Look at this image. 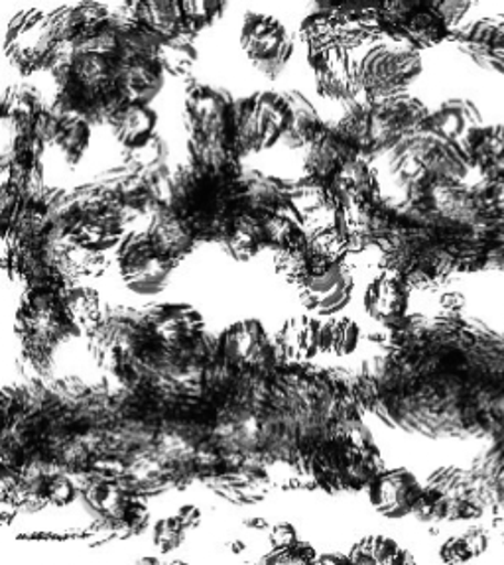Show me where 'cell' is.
<instances>
[{"mask_svg": "<svg viewBox=\"0 0 504 565\" xmlns=\"http://www.w3.org/2000/svg\"><path fill=\"white\" fill-rule=\"evenodd\" d=\"M235 99L223 89L193 83L185 99V127L190 132L192 164L212 172L237 170L233 152Z\"/></svg>", "mask_w": 504, "mask_h": 565, "instance_id": "1", "label": "cell"}, {"mask_svg": "<svg viewBox=\"0 0 504 565\" xmlns=\"http://www.w3.org/2000/svg\"><path fill=\"white\" fill-rule=\"evenodd\" d=\"M422 74V57L406 42H383L371 47L357 65L358 92L368 103H380L406 93Z\"/></svg>", "mask_w": 504, "mask_h": 565, "instance_id": "2", "label": "cell"}, {"mask_svg": "<svg viewBox=\"0 0 504 565\" xmlns=\"http://www.w3.org/2000/svg\"><path fill=\"white\" fill-rule=\"evenodd\" d=\"M430 115L422 100L410 93H400L375 105L371 103L368 154L390 152L400 140L423 130Z\"/></svg>", "mask_w": 504, "mask_h": 565, "instance_id": "3", "label": "cell"}, {"mask_svg": "<svg viewBox=\"0 0 504 565\" xmlns=\"http://www.w3.org/2000/svg\"><path fill=\"white\" fill-rule=\"evenodd\" d=\"M117 258L125 282L140 296L162 292L174 273V260L158 253L148 233H129L120 243Z\"/></svg>", "mask_w": 504, "mask_h": 565, "instance_id": "4", "label": "cell"}, {"mask_svg": "<svg viewBox=\"0 0 504 565\" xmlns=\"http://www.w3.org/2000/svg\"><path fill=\"white\" fill-rule=\"evenodd\" d=\"M240 44L260 74L275 79L292 57L293 40L278 20L265 14H248Z\"/></svg>", "mask_w": 504, "mask_h": 565, "instance_id": "5", "label": "cell"}, {"mask_svg": "<svg viewBox=\"0 0 504 565\" xmlns=\"http://www.w3.org/2000/svg\"><path fill=\"white\" fill-rule=\"evenodd\" d=\"M164 74L157 57L115 60L112 89L125 105H150L164 85Z\"/></svg>", "mask_w": 504, "mask_h": 565, "instance_id": "6", "label": "cell"}, {"mask_svg": "<svg viewBox=\"0 0 504 565\" xmlns=\"http://www.w3.org/2000/svg\"><path fill=\"white\" fill-rule=\"evenodd\" d=\"M353 274L347 263L331 266L325 273L313 274L298 286L300 298L308 310L318 316H331L343 310L353 294Z\"/></svg>", "mask_w": 504, "mask_h": 565, "instance_id": "7", "label": "cell"}, {"mask_svg": "<svg viewBox=\"0 0 504 565\" xmlns=\"http://www.w3.org/2000/svg\"><path fill=\"white\" fill-rule=\"evenodd\" d=\"M371 502L376 511L388 519H403L414 514L418 501L422 499L423 487L418 479L406 469L385 471L368 489Z\"/></svg>", "mask_w": 504, "mask_h": 565, "instance_id": "8", "label": "cell"}, {"mask_svg": "<svg viewBox=\"0 0 504 565\" xmlns=\"http://www.w3.org/2000/svg\"><path fill=\"white\" fill-rule=\"evenodd\" d=\"M312 65L318 77V89L331 100L357 99V65L351 62L348 50H325L312 54Z\"/></svg>", "mask_w": 504, "mask_h": 565, "instance_id": "9", "label": "cell"}, {"mask_svg": "<svg viewBox=\"0 0 504 565\" xmlns=\"http://www.w3.org/2000/svg\"><path fill=\"white\" fill-rule=\"evenodd\" d=\"M147 233L158 253L174 260L175 265L190 255L200 241L192 225L172 207H158L150 217Z\"/></svg>", "mask_w": 504, "mask_h": 565, "instance_id": "10", "label": "cell"}, {"mask_svg": "<svg viewBox=\"0 0 504 565\" xmlns=\"http://www.w3.org/2000/svg\"><path fill=\"white\" fill-rule=\"evenodd\" d=\"M240 205L243 211L257 215H272L290 207V185L258 170L239 173Z\"/></svg>", "mask_w": 504, "mask_h": 565, "instance_id": "11", "label": "cell"}, {"mask_svg": "<svg viewBox=\"0 0 504 565\" xmlns=\"http://www.w3.org/2000/svg\"><path fill=\"white\" fill-rule=\"evenodd\" d=\"M357 148L351 147L335 128L325 127L305 152V172L310 178L330 183L348 160L358 158ZM363 158V156H361Z\"/></svg>", "mask_w": 504, "mask_h": 565, "instance_id": "12", "label": "cell"}, {"mask_svg": "<svg viewBox=\"0 0 504 565\" xmlns=\"http://www.w3.org/2000/svg\"><path fill=\"white\" fill-rule=\"evenodd\" d=\"M408 286L400 276L386 273L371 284L365 294V310L385 328H395L406 318Z\"/></svg>", "mask_w": 504, "mask_h": 565, "instance_id": "13", "label": "cell"}, {"mask_svg": "<svg viewBox=\"0 0 504 565\" xmlns=\"http://www.w3.org/2000/svg\"><path fill=\"white\" fill-rule=\"evenodd\" d=\"M320 321L313 318H292L280 329L276 338V353L278 361L288 365H300L310 361L320 353V338H318Z\"/></svg>", "mask_w": 504, "mask_h": 565, "instance_id": "14", "label": "cell"}, {"mask_svg": "<svg viewBox=\"0 0 504 565\" xmlns=\"http://www.w3.org/2000/svg\"><path fill=\"white\" fill-rule=\"evenodd\" d=\"M286 99V130L282 145L286 148L310 147L315 138L320 137L325 125L321 122L318 110L312 103L300 92L285 93Z\"/></svg>", "mask_w": 504, "mask_h": 565, "instance_id": "15", "label": "cell"}, {"mask_svg": "<svg viewBox=\"0 0 504 565\" xmlns=\"http://www.w3.org/2000/svg\"><path fill=\"white\" fill-rule=\"evenodd\" d=\"M481 125H483L481 110L471 100L450 99L446 100L440 109L431 113L426 128L446 140L461 142L471 130H475Z\"/></svg>", "mask_w": 504, "mask_h": 565, "instance_id": "16", "label": "cell"}, {"mask_svg": "<svg viewBox=\"0 0 504 565\" xmlns=\"http://www.w3.org/2000/svg\"><path fill=\"white\" fill-rule=\"evenodd\" d=\"M157 122L158 115L148 105H122L109 120L112 135L127 152L154 138Z\"/></svg>", "mask_w": 504, "mask_h": 565, "instance_id": "17", "label": "cell"}, {"mask_svg": "<svg viewBox=\"0 0 504 565\" xmlns=\"http://www.w3.org/2000/svg\"><path fill=\"white\" fill-rule=\"evenodd\" d=\"M137 20L162 42H170L187 30L182 2H137Z\"/></svg>", "mask_w": 504, "mask_h": 565, "instance_id": "18", "label": "cell"}, {"mask_svg": "<svg viewBox=\"0 0 504 565\" xmlns=\"http://www.w3.org/2000/svg\"><path fill=\"white\" fill-rule=\"evenodd\" d=\"M450 30L436 9V2H418L412 17L404 24L398 42H406L416 50L430 47L440 44L450 34Z\"/></svg>", "mask_w": 504, "mask_h": 565, "instance_id": "19", "label": "cell"}, {"mask_svg": "<svg viewBox=\"0 0 504 565\" xmlns=\"http://www.w3.org/2000/svg\"><path fill=\"white\" fill-rule=\"evenodd\" d=\"M62 300H64L65 316L77 331H87L92 335L93 331L101 326L105 313L101 310L99 296L92 288L74 286V284L65 286Z\"/></svg>", "mask_w": 504, "mask_h": 565, "instance_id": "20", "label": "cell"}, {"mask_svg": "<svg viewBox=\"0 0 504 565\" xmlns=\"http://www.w3.org/2000/svg\"><path fill=\"white\" fill-rule=\"evenodd\" d=\"M351 248L340 227H328L308 235V255L313 274L325 273L331 266L345 263Z\"/></svg>", "mask_w": 504, "mask_h": 565, "instance_id": "21", "label": "cell"}, {"mask_svg": "<svg viewBox=\"0 0 504 565\" xmlns=\"http://www.w3.org/2000/svg\"><path fill=\"white\" fill-rule=\"evenodd\" d=\"M262 150L257 122V95L235 99L233 107V152L240 156L255 154Z\"/></svg>", "mask_w": 504, "mask_h": 565, "instance_id": "22", "label": "cell"}, {"mask_svg": "<svg viewBox=\"0 0 504 565\" xmlns=\"http://www.w3.org/2000/svg\"><path fill=\"white\" fill-rule=\"evenodd\" d=\"M225 246L229 248L230 255L239 260H247L250 256L257 255L260 248L268 246L266 245L262 215L250 213V211H240L233 221L229 237L225 238Z\"/></svg>", "mask_w": 504, "mask_h": 565, "instance_id": "23", "label": "cell"}, {"mask_svg": "<svg viewBox=\"0 0 504 565\" xmlns=\"http://www.w3.org/2000/svg\"><path fill=\"white\" fill-rule=\"evenodd\" d=\"M257 122L262 148L275 147L285 137V93L265 92L257 95Z\"/></svg>", "mask_w": 504, "mask_h": 565, "instance_id": "24", "label": "cell"}, {"mask_svg": "<svg viewBox=\"0 0 504 565\" xmlns=\"http://www.w3.org/2000/svg\"><path fill=\"white\" fill-rule=\"evenodd\" d=\"M275 266L285 280L296 284V286H302L312 276V263L308 255V237L296 245L276 250Z\"/></svg>", "mask_w": 504, "mask_h": 565, "instance_id": "25", "label": "cell"}, {"mask_svg": "<svg viewBox=\"0 0 504 565\" xmlns=\"http://www.w3.org/2000/svg\"><path fill=\"white\" fill-rule=\"evenodd\" d=\"M89 142H92V122L83 117H64L55 147L62 150V154L69 164L79 162Z\"/></svg>", "mask_w": 504, "mask_h": 565, "instance_id": "26", "label": "cell"}, {"mask_svg": "<svg viewBox=\"0 0 504 565\" xmlns=\"http://www.w3.org/2000/svg\"><path fill=\"white\" fill-rule=\"evenodd\" d=\"M193 32L185 30L184 34L162 42L158 50L157 60L164 67V72L174 75H185L190 72L193 62H195V47H193Z\"/></svg>", "mask_w": 504, "mask_h": 565, "instance_id": "27", "label": "cell"}, {"mask_svg": "<svg viewBox=\"0 0 504 565\" xmlns=\"http://www.w3.org/2000/svg\"><path fill=\"white\" fill-rule=\"evenodd\" d=\"M182 10H184L187 30H192L193 34H197L200 30L210 26L213 20L219 17L223 4L221 2H212V0H192V2H182Z\"/></svg>", "mask_w": 504, "mask_h": 565, "instance_id": "28", "label": "cell"}, {"mask_svg": "<svg viewBox=\"0 0 504 565\" xmlns=\"http://www.w3.org/2000/svg\"><path fill=\"white\" fill-rule=\"evenodd\" d=\"M361 341V329L353 320H333V353L351 355Z\"/></svg>", "mask_w": 504, "mask_h": 565, "instance_id": "29", "label": "cell"}, {"mask_svg": "<svg viewBox=\"0 0 504 565\" xmlns=\"http://www.w3.org/2000/svg\"><path fill=\"white\" fill-rule=\"evenodd\" d=\"M184 539L185 529L175 516L158 520L157 524H154V544L162 552H172V550H175V547L184 542Z\"/></svg>", "mask_w": 504, "mask_h": 565, "instance_id": "30", "label": "cell"}, {"mask_svg": "<svg viewBox=\"0 0 504 565\" xmlns=\"http://www.w3.org/2000/svg\"><path fill=\"white\" fill-rule=\"evenodd\" d=\"M79 494V487L64 473H55L50 477L46 489V501L57 507L72 504Z\"/></svg>", "mask_w": 504, "mask_h": 565, "instance_id": "31", "label": "cell"}, {"mask_svg": "<svg viewBox=\"0 0 504 565\" xmlns=\"http://www.w3.org/2000/svg\"><path fill=\"white\" fill-rule=\"evenodd\" d=\"M268 542H270V550L285 552V550H290L293 544H298L300 539H298V534H296V529H293L292 524L280 522V524H276V526L270 529Z\"/></svg>", "mask_w": 504, "mask_h": 565, "instance_id": "32", "label": "cell"}, {"mask_svg": "<svg viewBox=\"0 0 504 565\" xmlns=\"http://www.w3.org/2000/svg\"><path fill=\"white\" fill-rule=\"evenodd\" d=\"M469 7L471 4H468V2H436V9L440 12L441 19L450 28L455 26L459 20L463 19V14L468 12Z\"/></svg>", "mask_w": 504, "mask_h": 565, "instance_id": "33", "label": "cell"}, {"mask_svg": "<svg viewBox=\"0 0 504 565\" xmlns=\"http://www.w3.org/2000/svg\"><path fill=\"white\" fill-rule=\"evenodd\" d=\"M175 519L182 522V526L185 530H192L197 526V524H202V511L195 507V504H185L182 507L178 514H175Z\"/></svg>", "mask_w": 504, "mask_h": 565, "instance_id": "34", "label": "cell"}, {"mask_svg": "<svg viewBox=\"0 0 504 565\" xmlns=\"http://www.w3.org/2000/svg\"><path fill=\"white\" fill-rule=\"evenodd\" d=\"M313 565H353L351 564V557L341 556V554H325L315 559Z\"/></svg>", "mask_w": 504, "mask_h": 565, "instance_id": "35", "label": "cell"}, {"mask_svg": "<svg viewBox=\"0 0 504 565\" xmlns=\"http://www.w3.org/2000/svg\"><path fill=\"white\" fill-rule=\"evenodd\" d=\"M388 565H416V562H414V557L410 552H406V550L400 547V552L396 554L395 559H393Z\"/></svg>", "mask_w": 504, "mask_h": 565, "instance_id": "36", "label": "cell"}]
</instances>
